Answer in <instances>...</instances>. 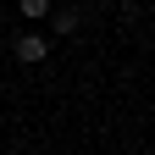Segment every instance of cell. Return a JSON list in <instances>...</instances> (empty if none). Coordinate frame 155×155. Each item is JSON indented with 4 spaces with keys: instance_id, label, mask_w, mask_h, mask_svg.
I'll return each instance as SVG.
<instances>
[{
    "instance_id": "obj_3",
    "label": "cell",
    "mask_w": 155,
    "mask_h": 155,
    "mask_svg": "<svg viewBox=\"0 0 155 155\" xmlns=\"http://www.w3.org/2000/svg\"><path fill=\"white\" fill-rule=\"evenodd\" d=\"M50 22H55V33H72V28H78V11H55Z\"/></svg>"
},
{
    "instance_id": "obj_2",
    "label": "cell",
    "mask_w": 155,
    "mask_h": 155,
    "mask_svg": "<svg viewBox=\"0 0 155 155\" xmlns=\"http://www.w3.org/2000/svg\"><path fill=\"white\" fill-rule=\"evenodd\" d=\"M17 6H22L28 22H45V17H50V0H17Z\"/></svg>"
},
{
    "instance_id": "obj_1",
    "label": "cell",
    "mask_w": 155,
    "mask_h": 155,
    "mask_svg": "<svg viewBox=\"0 0 155 155\" xmlns=\"http://www.w3.org/2000/svg\"><path fill=\"white\" fill-rule=\"evenodd\" d=\"M45 55H50V39H39V33H22V39H17V61H45Z\"/></svg>"
}]
</instances>
